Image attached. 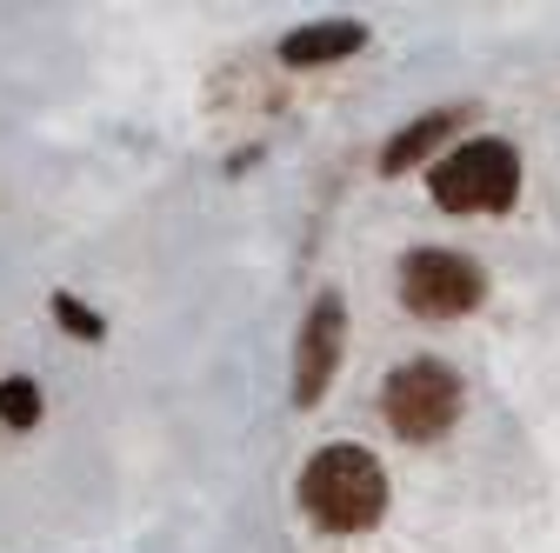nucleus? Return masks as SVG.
I'll return each instance as SVG.
<instances>
[{
  "mask_svg": "<svg viewBox=\"0 0 560 553\" xmlns=\"http://www.w3.org/2000/svg\"><path fill=\"white\" fill-rule=\"evenodd\" d=\"M301 501L327 533H368L387 514V467L368 447H327L301 473Z\"/></svg>",
  "mask_w": 560,
  "mask_h": 553,
  "instance_id": "nucleus-1",
  "label": "nucleus"
},
{
  "mask_svg": "<svg viewBox=\"0 0 560 553\" xmlns=\"http://www.w3.org/2000/svg\"><path fill=\"white\" fill-rule=\"evenodd\" d=\"M428 193L447 207V214H501L521 193V154L508 141H467L447 161H434Z\"/></svg>",
  "mask_w": 560,
  "mask_h": 553,
  "instance_id": "nucleus-2",
  "label": "nucleus"
},
{
  "mask_svg": "<svg viewBox=\"0 0 560 553\" xmlns=\"http://www.w3.org/2000/svg\"><path fill=\"white\" fill-rule=\"evenodd\" d=\"M460 407H467V387L447 361H400L387 374V427L413 447L441 440L460 421Z\"/></svg>",
  "mask_w": 560,
  "mask_h": 553,
  "instance_id": "nucleus-3",
  "label": "nucleus"
},
{
  "mask_svg": "<svg viewBox=\"0 0 560 553\" xmlns=\"http://www.w3.org/2000/svg\"><path fill=\"white\" fill-rule=\"evenodd\" d=\"M400 301H407V314L454 320V314H474L487 301V273L467 254L413 247V254H400Z\"/></svg>",
  "mask_w": 560,
  "mask_h": 553,
  "instance_id": "nucleus-4",
  "label": "nucleus"
},
{
  "mask_svg": "<svg viewBox=\"0 0 560 553\" xmlns=\"http://www.w3.org/2000/svg\"><path fill=\"white\" fill-rule=\"evenodd\" d=\"M340 333H347V307H340V294H320L314 314H307V327H301V348H294V407H314L334 387Z\"/></svg>",
  "mask_w": 560,
  "mask_h": 553,
  "instance_id": "nucleus-5",
  "label": "nucleus"
},
{
  "mask_svg": "<svg viewBox=\"0 0 560 553\" xmlns=\"http://www.w3.org/2000/svg\"><path fill=\"white\" fill-rule=\"evenodd\" d=\"M368 47V27L361 21H314V27H294L288 40H280V60L288 67H334L347 54Z\"/></svg>",
  "mask_w": 560,
  "mask_h": 553,
  "instance_id": "nucleus-6",
  "label": "nucleus"
},
{
  "mask_svg": "<svg viewBox=\"0 0 560 553\" xmlns=\"http://www.w3.org/2000/svg\"><path fill=\"white\" fill-rule=\"evenodd\" d=\"M467 120V107H434V114H420V120H407L394 141H387V154H381V174H413V161H428L447 133Z\"/></svg>",
  "mask_w": 560,
  "mask_h": 553,
  "instance_id": "nucleus-7",
  "label": "nucleus"
},
{
  "mask_svg": "<svg viewBox=\"0 0 560 553\" xmlns=\"http://www.w3.org/2000/svg\"><path fill=\"white\" fill-rule=\"evenodd\" d=\"M0 421H8L14 434H27V427L40 421V387L21 380V374H14V380H0Z\"/></svg>",
  "mask_w": 560,
  "mask_h": 553,
  "instance_id": "nucleus-8",
  "label": "nucleus"
},
{
  "mask_svg": "<svg viewBox=\"0 0 560 553\" xmlns=\"http://www.w3.org/2000/svg\"><path fill=\"white\" fill-rule=\"evenodd\" d=\"M54 320L74 333V340H101V333H107V327H101V314H88L74 294H54Z\"/></svg>",
  "mask_w": 560,
  "mask_h": 553,
  "instance_id": "nucleus-9",
  "label": "nucleus"
}]
</instances>
